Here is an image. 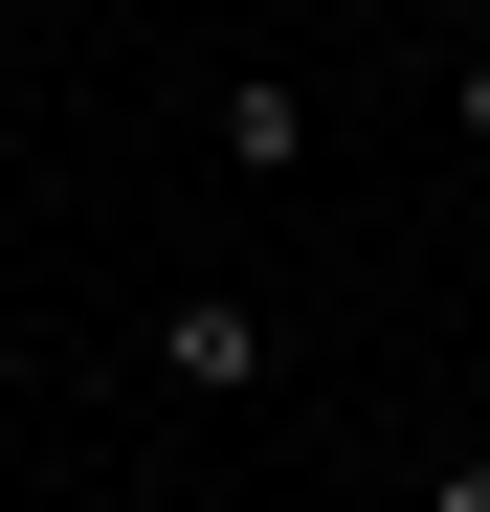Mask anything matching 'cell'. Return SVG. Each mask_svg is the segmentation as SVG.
Segmentation results:
<instances>
[{
	"instance_id": "7a4b0ae2",
	"label": "cell",
	"mask_w": 490,
	"mask_h": 512,
	"mask_svg": "<svg viewBox=\"0 0 490 512\" xmlns=\"http://www.w3.org/2000/svg\"><path fill=\"white\" fill-rule=\"evenodd\" d=\"M201 134H223V179H312V90H290V67H245V90H201Z\"/></svg>"
},
{
	"instance_id": "277c9868",
	"label": "cell",
	"mask_w": 490,
	"mask_h": 512,
	"mask_svg": "<svg viewBox=\"0 0 490 512\" xmlns=\"http://www.w3.org/2000/svg\"><path fill=\"white\" fill-rule=\"evenodd\" d=\"M424 512H490V468H446V490H424Z\"/></svg>"
},
{
	"instance_id": "6da1fadb",
	"label": "cell",
	"mask_w": 490,
	"mask_h": 512,
	"mask_svg": "<svg viewBox=\"0 0 490 512\" xmlns=\"http://www.w3.org/2000/svg\"><path fill=\"white\" fill-rule=\"evenodd\" d=\"M156 379H179V401H245V379H268V312H245V290H179V312H156Z\"/></svg>"
},
{
	"instance_id": "3957f363",
	"label": "cell",
	"mask_w": 490,
	"mask_h": 512,
	"mask_svg": "<svg viewBox=\"0 0 490 512\" xmlns=\"http://www.w3.org/2000/svg\"><path fill=\"white\" fill-rule=\"evenodd\" d=\"M446 112H468V156H490V45H468V90H446Z\"/></svg>"
}]
</instances>
